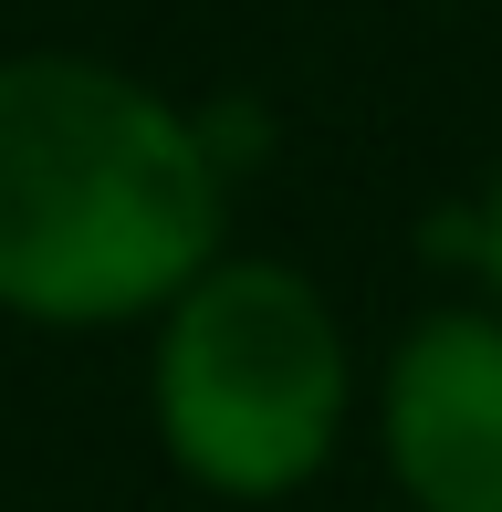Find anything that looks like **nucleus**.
Returning <instances> with one entry per match:
<instances>
[{"mask_svg": "<svg viewBox=\"0 0 502 512\" xmlns=\"http://www.w3.org/2000/svg\"><path fill=\"white\" fill-rule=\"evenodd\" d=\"M231 178L199 115L95 53L0 63V314L136 324L220 262Z\"/></svg>", "mask_w": 502, "mask_h": 512, "instance_id": "obj_1", "label": "nucleus"}, {"mask_svg": "<svg viewBox=\"0 0 502 512\" xmlns=\"http://www.w3.org/2000/svg\"><path fill=\"white\" fill-rule=\"evenodd\" d=\"M157 439L220 502H283L346 439V324L293 262L220 251L157 324Z\"/></svg>", "mask_w": 502, "mask_h": 512, "instance_id": "obj_2", "label": "nucleus"}, {"mask_svg": "<svg viewBox=\"0 0 502 512\" xmlns=\"http://www.w3.org/2000/svg\"><path fill=\"white\" fill-rule=\"evenodd\" d=\"M377 450L419 512H502V314H429L387 356Z\"/></svg>", "mask_w": 502, "mask_h": 512, "instance_id": "obj_3", "label": "nucleus"}, {"mask_svg": "<svg viewBox=\"0 0 502 512\" xmlns=\"http://www.w3.org/2000/svg\"><path fill=\"white\" fill-rule=\"evenodd\" d=\"M492 283V304H502V168H492V189H482V262H471Z\"/></svg>", "mask_w": 502, "mask_h": 512, "instance_id": "obj_4", "label": "nucleus"}]
</instances>
